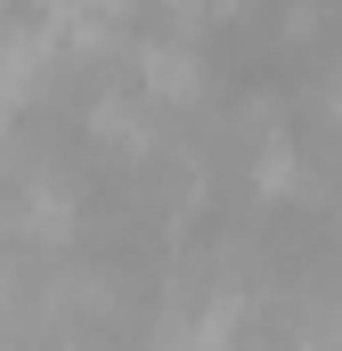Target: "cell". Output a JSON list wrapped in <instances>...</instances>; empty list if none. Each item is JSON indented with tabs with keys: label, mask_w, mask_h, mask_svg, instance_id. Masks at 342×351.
<instances>
[{
	"label": "cell",
	"mask_w": 342,
	"mask_h": 351,
	"mask_svg": "<svg viewBox=\"0 0 342 351\" xmlns=\"http://www.w3.org/2000/svg\"><path fill=\"white\" fill-rule=\"evenodd\" d=\"M122 82L139 90L147 106H163L171 123H196V114H212V98H220V66H212L204 33L163 25V33H139V41H131Z\"/></svg>",
	"instance_id": "cell-1"
},
{
	"label": "cell",
	"mask_w": 342,
	"mask_h": 351,
	"mask_svg": "<svg viewBox=\"0 0 342 351\" xmlns=\"http://www.w3.org/2000/svg\"><path fill=\"white\" fill-rule=\"evenodd\" d=\"M310 106H318V147L342 156V58L318 74V98H310Z\"/></svg>",
	"instance_id": "cell-2"
}]
</instances>
